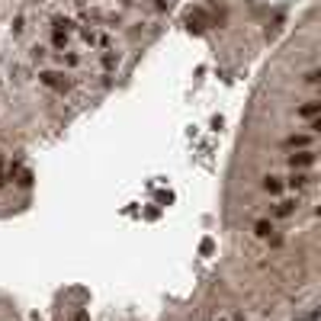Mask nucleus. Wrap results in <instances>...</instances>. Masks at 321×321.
<instances>
[{
    "label": "nucleus",
    "instance_id": "f257e3e1",
    "mask_svg": "<svg viewBox=\"0 0 321 321\" xmlns=\"http://www.w3.org/2000/svg\"><path fill=\"white\" fill-rule=\"evenodd\" d=\"M39 80H42L45 87H52V90H68V87H71L68 74H61V71H42Z\"/></svg>",
    "mask_w": 321,
    "mask_h": 321
},
{
    "label": "nucleus",
    "instance_id": "f03ea898",
    "mask_svg": "<svg viewBox=\"0 0 321 321\" xmlns=\"http://www.w3.org/2000/svg\"><path fill=\"white\" fill-rule=\"evenodd\" d=\"M68 39H71V23H68V20H58L55 29H52V45L64 48V45H68Z\"/></svg>",
    "mask_w": 321,
    "mask_h": 321
},
{
    "label": "nucleus",
    "instance_id": "7ed1b4c3",
    "mask_svg": "<svg viewBox=\"0 0 321 321\" xmlns=\"http://www.w3.org/2000/svg\"><path fill=\"white\" fill-rule=\"evenodd\" d=\"M312 164H315V151H312V148H302L299 154H289V167H292V170L312 167Z\"/></svg>",
    "mask_w": 321,
    "mask_h": 321
},
{
    "label": "nucleus",
    "instance_id": "20e7f679",
    "mask_svg": "<svg viewBox=\"0 0 321 321\" xmlns=\"http://www.w3.org/2000/svg\"><path fill=\"white\" fill-rule=\"evenodd\" d=\"M312 186H315L312 174H299V170H296V174L289 177V190H296V193H305V190H312Z\"/></svg>",
    "mask_w": 321,
    "mask_h": 321
},
{
    "label": "nucleus",
    "instance_id": "39448f33",
    "mask_svg": "<svg viewBox=\"0 0 321 321\" xmlns=\"http://www.w3.org/2000/svg\"><path fill=\"white\" fill-rule=\"evenodd\" d=\"M296 209H299V196H296V199H286V202H280V206L273 209V215H276V219H289Z\"/></svg>",
    "mask_w": 321,
    "mask_h": 321
},
{
    "label": "nucleus",
    "instance_id": "423d86ee",
    "mask_svg": "<svg viewBox=\"0 0 321 321\" xmlns=\"http://www.w3.org/2000/svg\"><path fill=\"white\" fill-rule=\"evenodd\" d=\"M100 64H103V71H116V68H119V55L109 52V48H103V55H100Z\"/></svg>",
    "mask_w": 321,
    "mask_h": 321
},
{
    "label": "nucleus",
    "instance_id": "0eeeda50",
    "mask_svg": "<svg viewBox=\"0 0 321 321\" xmlns=\"http://www.w3.org/2000/svg\"><path fill=\"white\" fill-rule=\"evenodd\" d=\"M318 113H321V103H318V100H308V103L299 106V116H302V119H315Z\"/></svg>",
    "mask_w": 321,
    "mask_h": 321
},
{
    "label": "nucleus",
    "instance_id": "6e6552de",
    "mask_svg": "<svg viewBox=\"0 0 321 321\" xmlns=\"http://www.w3.org/2000/svg\"><path fill=\"white\" fill-rule=\"evenodd\" d=\"M263 190H267L270 196H276V193H283V180H280V177H267V180H263Z\"/></svg>",
    "mask_w": 321,
    "mask_h": 321
},
{
    "label": "nucleus",
    "instance_id": "1a4fd4ad",
    "mask_svg": "<svg viewBox=\"0 0 321 321\" xmlns=\"http://www.w3.org/2000/svg\"><path fill=\"white\" fill-rule=\"evenodd\" d=\"M308 145H312L308 135H289L286 138V148H308Z\"/></svg>",
    "mask_w": 321,
    "mask_h": 321
},
{
    "label": "nucleus",
    "instance_id": "9d476101",
    "mask_svg": "<svg viewBox=\"0 0 321 321\" xmlns=\"http://www.w3.org/2000/svg\"><path fill=\"white\" fill-rule=\"evenodd\" d=\"M270 231H273V225H270L267 219H260V222L254 225V235H257V238H270Z\"/></svg>",
    "mask_w": 321,
    "mask_h": 321
},
{
    "label": "nucleus",
    "instance_id": "9b49d317",
    "mask_svg": "<svg viewBox=\"0 0 321 321\" xmlns=\"http://www.w3.org/2000/svg\"><path fill=\"white\" fill-rule=\"evenodd\" d=\"M64 64H68V68H77V64H80V55H77V52H68V55H64Z\"/></svg>",
    "mask_w": 321,
    "mask_h": 321
},
{
    "label": "nucleus",
    "instance_id": "f8f14e48",
    "mask_svg": "<svg viewBox=\"0 0 321 321\" xmlns=\"http://www.w3.org/2000/svg\"><path fill=\"white\" fill-rule=\"evenodd\" d=\"M20 186H26V190L32 186V174H29V170H20Z\"/></svg>",
    "mask_w": 321,
    "mask_h": 321
},
{
    "label": "nucleus",
    "instance_id": "ddd939ff",
    "mask_svg": "<svg viewBox=\"0 0 321 321\" xmlns=\"http://www.w3.org/2000/svg\"><path fill=\"white\" fill-rule=\"evenodd\" d=\"M318 80H321V74H318V71L312 68V71H308V74H305V84H308V87H315V84H318Z\"/></svg>",
    "mask_w": 321,
    "mask_h": 321
},
{
    "label": "nucleus",
    "instance_id": "4468645a",
    "mask_svg": "<svg viewBox=\"0 0 321 321\" xmlns=\"http://www.w3.org/2000/svg\"><path fill=\"white\" fill-rule=\"evenodd\" d=\"M32 61H45V48H42V45L32 48Z\"/></svg>",
    "mask_w": 321,
    "mask_h": 321
},
{
    "label": "nucleus",
    "instance_id": "2eb2a0df",
    "mask_svg": "<svg viewBox=\"0 0 321 321\" xmlns=\"http://www.w3.org/2000/svg\"><path fill=\"white\" fill-rule=\"evenodd\" d=\"M170 7V0H154V10H167Z\"/></svg>",
    "mask_w": 321,
    "mask_h": 321
},
{
    "label": "nucleus",
    "instance_id": "dca6fc26",
    "mask_svg": "<svg viewBox=\"0 0 321 321\" xmlns=\"http://www.w3.org/2000/svg\"><path fill=\"white\" fill-rule=\"evenodd\" d=\"M74 321H87V312H77V315H74Z\"/></svg>",
    "mask_w": 321,
    "mask_h": 321
},
{
    "label": "nucleus",
    "instance_id": "f3484780",
    "mask_svg": "<svg viewBox=\"0 0 321 321\" xmlns=\"http://www.w3.org/2000/svg\"><path fill=\"white\" fill-rule=\"evenodd\" d=\"M212 321H228V315H215V318Z\"/></svg>",
    "mask_w": 321,
    "mask_h": 321
},
{
    "label": "nucleus",
    "instance_id": "a211bd4d",
    "mask_svg": "<svg viewBox=\"0 0 321 321\" xmlns=\"http://www.w3.org/2000/svg\"><path fill=\"white\" fill-rule=\"evenodd\" d=\"M228 321H247V318H244V315H235V318H228Z\"/></svg>",
    "mask_w": 321,
    "mask_h": 321
},
{
    "label": "nucleus",
    "instance_id": "6ab92c4d",
    "mask_svg": "<svg viewBox=\"0 0 321 321\" xmlns=\"http://www.w3.org/2000/svg\"><path fill=\"white\" fill-rule=\"evenodd\" d=\"M296 321H305V318H296Z\"/></svg>",
    "mask_w": 321,
    "mask_h": 321
}]
</instances>
